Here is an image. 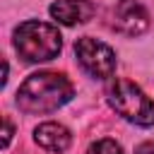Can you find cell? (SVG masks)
Returning <instances> with one entry per match:
<instances>
[{"instance_id": "obj_1", "label": "cell", "mask_w": 154, "mask_h": 154, "mask_svg": "<svg viewBox=\"0 0 154 154\" xmlns=\"http://www.w3.org/2000/svg\"><path fill=\"white\" fill-rule=\"evenodd\" d=\"M75 96L72 82L60 72H34L17 89V106L24 113H53Z\"/></svg>"}, {"instance_id": "obj_2", "label": "cell", "mask_w": 154, "mask_h": 154, "mask_svg": "<svg viewBox=\"0 0 154 154\" xmlns=\"http://www.w3.org/2000/svg\"><path fill=\"white\" fill-rule=\"evenodd\" d=\"M14 48L26 63H48L63 48V36L53 24L29 19L14 29Z\"/></svg>"}, {"instance_id": "obj_3", "label": "cell", "mask_w": 154, "mask_h": 154, "mask_svg": "<svg viewBox=\"0 0 154 154\" xmlns=\"http://www.w3.org/2000/svg\"><path fill=\"white\" fill-rule=\"evenodd\" d=\"M106 101L128 123H135L140 128L154 125V101L135 82L120 79V77L111 79L106 84Z\"/></svg>"}, {"instance_id": "obj_4", "label": "cell", "mask_w": 154, "mask_h": 154, "mask_svg": "<svg viewBox=\"0 0 154 154\" xmlns=\"http://www.w3.org/2000/svg\"><path fill=\"white\" fill-rule=\"evenodd\" d=\"M75 55L87 75L94 79H111L116 72V51L91 36H82L75 41Z\"/></svg>"}, {"instance_id": "obj_5", "label": "cell", "mask_w": 154, "mask_h": 154, "mask_svg": "<svg viewBox=\"0 0 154 154\" xmlns=\"http://www.w3.org/2000/svg\"><path fill=\"white\" fill-rule=\"evenodd\" d=\"M113 26L125 36H140L149 29V12L135 0H120L113 10Z\"/></svg>"}, {"instance_id": "obj_6", "label": "cell", "mask_w": 154, "mask_h": 154, "mask_svg": "<svg viewBox=\"0 0 154 154\" xmlns=\"http://www.w3.org/2000/svg\"><path fill=\"white\" fill-rule=\"evenodd\" d=\"M48 12L58 24L75 26V24H84L94 17V2L91 0H55Z\"/></svg>"}, {"instance_id": "obj_7", "label": "cell", "mask_w": 154, "mask_h": 154, "mask_svg": "<svg viewBox=\"0 0 154 154\" xmlns=\"http://www.w3.org/2000/svg\"><path fill=\"white\" fill-rule=\"evenodd\" d=\"M34 140H36V144H38V147H43V149H48V152L60 154V152H65V149L70 147L72 135H70V130H67L65 125L48 120V123H41V125L34 130Z\"/></svg>"}, {"instance_id": "obj_8", "label": "cell", "mask_w": 154, "mask_h": 154, "mask_svg": "<svg viewBox=\"0 0 154 154\" xmlns=\"http://www.w3.org/2000/svg\"><path fill=\"white\" fill-rule=\"evenodd\" d=\"M87 154H123V147L116 142V140H99V142H94L89 149H87Z\"/></svg>"}, {"instance_id": "obj_9", "label": "cell", "mask_w": 154, "mask_h": 154, "mask_svg": "<svg viewBox=\"0 0 154 154\" xmlns=\"http://www.w3.org/2000/svg\"><path fill=\"white\" fill-rule=\"evenodd\" d=\"M2 125H5V132H2V147H7L10 140H12V123H10V118H2Z\"/></svg>"}, {"instance_id": "obj_10", "label": "cell", "mask_w": 154, "mask_h": 154, "mask_svg": "<svg viewBox=\"0 0 154 154\" xmlns=\"http://www.w3.org/2000/svg\"><path fill=\"white\" fill-rule=\"evenodd\" d=\"M135 154H154V142H142L135 147Z\"/></svg>"}]
</instances>
